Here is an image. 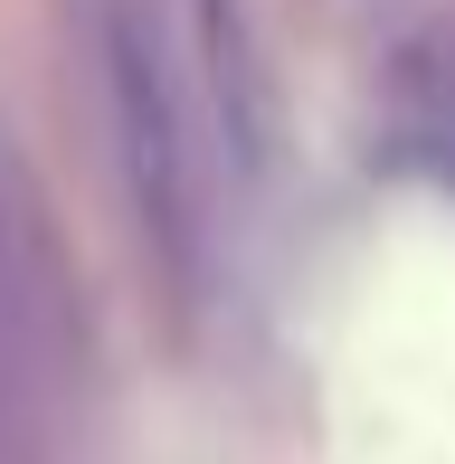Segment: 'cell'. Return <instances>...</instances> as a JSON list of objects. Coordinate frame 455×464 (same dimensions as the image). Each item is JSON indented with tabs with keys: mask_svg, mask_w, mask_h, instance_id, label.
<instances>
[{
	"mask_svg": "<svg viewBox=\"0 0 455 464\" xmlns=\"http://www.w3.org/2000/svg\"><path fill=\"white\" fill-rule=\"evenodd\" d=\"M95 57H105L114 161H123V199L142 218V246H152L161 285L180 304H199V276H209V189H199L190 76L161 48V29L142 19V0H95Z\"/></svg>",
	"mask_w": 455,
	"mask_h": 464,
	"instance_id": "cell-1",
	"label": "cell"
},
{
	"mask_svg": "<svg viewBox=\"0 0 455 464\" xmlns=\"http://www.w3.org/2000/svg\"><path fill=\"white\" fill-rule=\"evenodd\" d=\"M190 67H199L190 104L209 114L218 161L237 180H266L276 171V86H266V57L247 38L237 0H190Z\"/></svg>",
	"mask_w": 455,
	"mask_h": 464,
	"instance_id": "cell-2",
	"label": "cell"
}]
</instances>
